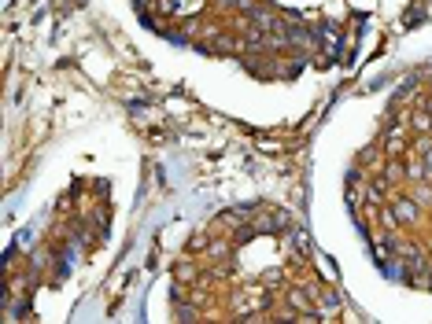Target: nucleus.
I'll list each match as a JSON object with an SVG mask.
<instances>
[{
  "label": "nucleus",
  "instance_id": "1",
  "mask_svg": "<svg viewBox=\"0 0 432 324\" xmlns=\"http://www.w3.org/2000/svg\"><path fill=\"white\" fill-rule=\"evenodd\" d=\"M392 214L399 218V225H414V221H421V203L414 196H395L392 199Z\"/></svg>",
  "mask_w": 432,
  "mask_h": 324
},
{
  "label": "nucleus",
  "instance_id": "2",
  "mask_svg": "<svg viewBox=\"0 0 432 324\" xmlns=\"http://www.w3.org/2000/svg\"><path fill=\"white\" fill-rule=\"evenodd\" d=\"M384 181H388V185L406 181V159H388L384 162Z\"/></svg>",
  "mask_w": 432,
  "mask_h": 324
},
{
  "label": "nucleus",
  "instance_id": "3",
  "mask_svg": "<svg viewBox=\"0 0 432 324\" xmlns=\"http://www.w3.org/2000/svg\"><path fill=\"white\" fill-rule=\"evenodd\" d=\"M410 129H414V133H432V114L425 111V107L410 114Z\"/></svg>",
  "mask_w": 432,
  "mask_h": 324
},
{
  "label": "nucleus",
  "instance_id": "4",
  "mask_svg": "<svg viewBox=\"0 0 432 324\" xmlns=\"http://www.w3.org/2000/svg\"><path fill=\"white\" fill-rule=\"evenodd\" d=\"M410 196H414L421 207H429V203H432V185H429V181H417V188L410 192Z\"/></svg>",
  "mask_w": 432,
  "mask_h": 324
},
{
  "label": "nucleus",
  "instance_id": "5",
  "mask_svg": "<svg viewBox=\"0 0 432 324\" xmlns=\"http://www.w3.org/2000/svg\"><path fill=\"white\" fill-rule=\"evenodd\" d=\"M288 306H296V310H310V295H303V291H288Z\"/></svg>",
  "mask_w": 432,
  "mask_h": 324
},
{
  "label": "nucleus",
  "instance_id": "6",
  "mask_svg": "<svg viewBox=\"0 0 432 324\" xmlns=\"http://www.w3.org/2000/svg\"><path fill=\"white\" fill-rule=\"evenodd\" d=\"M174 276L181 280V284H189V280H192V276H196V265H192V262H181V265L174 269Z\"/></svg>",
  "mask_w": 432,
  "mask_h": 324
},
{
  "label": "nucleus",
  "instance_id": "7",
  "mask_svg": "<svg viewBox=\"0 0 432 324\" xmlns=\"http://www.w3.org/2000/svg\"><path fill=\"white\" fill-rule=\"evenodd\" d=\"M181 30H185V34H200V23H196V19H185V26H181Z\"/></svg>",
  "mask_w": 432,
  "mask_h": 324
}]
</instances>
